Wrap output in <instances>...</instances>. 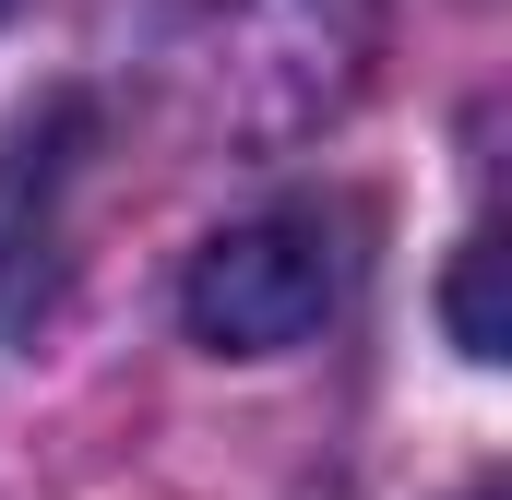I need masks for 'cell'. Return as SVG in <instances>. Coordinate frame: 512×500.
Returning a JSON list of instances; mask_svg holds the SVG:
<instances>
[{
    "label": "cell",
    "mask_w": 512,
    "mask_h": 500,
    "mask_svg": "<svg viewBox=\"0 0 512 500\" xmlns=\"http://www.w3.org/2000/svg\"><path fill=\"white\" fill-rule=\"evenodd\" d=\"M0 12H12V0H0Z\"/></svg>",
    "instance_id": "obj_4"
},
{
    "label": "cell",
    "mask_w": 512,
    "mask_h": 500,
    "mask_svg": "<svg viewBox=\"0 0 512 500\" xmlns=\"http://www.w3.org/2000/svg\"><path fill=\"white\" fill-rule=\"evenodd\" d=\"M346 286H358V215L346 203H262L191 250L179 310L215 358H286L346 310Z\"/></svg>",
    "instance_id": "obj_1"
},
{
    "label": "cell",
    "mask_w": 512,
    "mask_h": 500,
    "mask_svg": "<svg viewBox=\"0 0 512 500\" xmlns=\"http://www.w3.org/2000/svg\"><path fill=\"white\" fill-rule=\"evenodd\" d=\"M453 346H465V358H501V322H489V239H465V262H453Z\"/></svg>",
    "instance_id": "obj_3"
},
{
    "label": "cell",
    "mask_w": 512,
    "mask_h": 500,
    "mask_svg": "<svg viewBox=\"0 0 512 500\" xmlns=\"http://www.w3.org/2000/svg\"><path fill=\"white\" fill-rule=\"evenodd\" d=\"M84 155H96V108L84 96H48L36 120H12V143H0V334H36L48 298H60Z\"/></svg>",
    "instance_id": "obj_2"
}]
</instances>
